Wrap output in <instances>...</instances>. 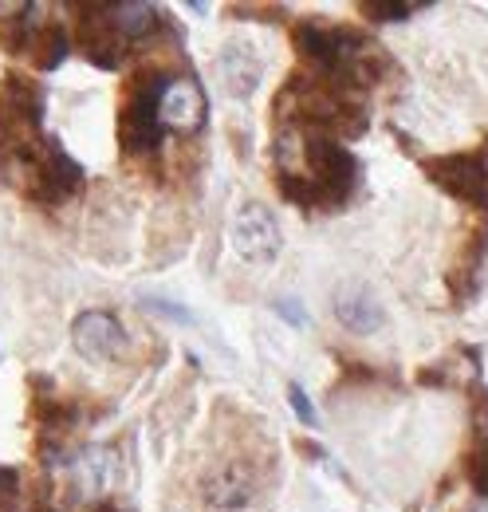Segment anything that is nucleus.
<instances>
[{"label":"nucleus","instance_id":"2eb2a0df","mask_svg":"<svg viewBox=\"0 0 488 512\" xmlns=\"http://www.w3.org/2000/svg\"><path fill=\"white\" fill-rule=\"evenodd\" d=\"M288 398H292V410H296V418L304 422V426H319V414H315V406H311V398L304 394V386L292 383L288 386Z\"/></svg>","mask_w":488,"mask_h":512},{"label":"nucleus","instance_id":"9d476101","mask_svg":"<svg viewBox=\"0 0 488 512\" xmlns=\"http://www.w3.org/2000/svg\"><path fill=\"white\" fill-rule=\"evenodd\" d=\"M205 497H209L213 505H221V509L244 505V501L252 497V481H248L244 465H225V469H217V473L205 481Z\"/></svg>","mask_w":488,"mask_h":512},{"label":"nucleus","instance_id":"f3484780","mask_svg":"<svg viewBox=\"0 0 488 512\" xmlns=\"http://www.w3.org/2000/svg\"><path fill=\"white\" fill-rule=\"evenodd\" d=\"M12 493H16V477L8 469H0V512L12 509Z\"/></svg>","mask_w":488,"mask_h":512},{"label":"nucleus","instance_id":"6e6552de","mask_svg":"<svg viewBox=\"0 0 488 512\" xmlns=\"http://www.w3.org/2000/svg\"><path fill=\"white\" fill-rule=\"evenodd\" d=\"M79 44H83V52L99 67L119 64L122 32L115 28V20H111V8H87L83 12V20H79Z\"/></svg>","mask_w":488,"mask_h":512},{"label":"nucleus","instance_id":"39448f33","mask_svg":"<svg viewBox=\"0 0 488 512\" xmlns=\"http://www.w3.org/2000/svg\"><path fill=\"white\" fill-rule=\"evenodd\" d=\"M205 115H209V103H205V91L197 79H170L158 95V119L162 127L174 130V134H197L205 127Z\"/></svg>","mask_w":488,"mask_h":512},{"label":"nucleus","instance_id":"423d86ee","mask_svg":"<svg viewBox=\"0 0 488 512\" xmlns=\"http://www.w3.org/2000/svg\"><path fill=\"white\" fill-rule=\"evenodd\" d=\"M71 343L91 363H111L126 351V331L111 312H83L71 327Z\"/></svg>","mask_w":488,"mask_h":512},{"label":"nucleus","instance_id":"0eeeda50","mask_svg":"<svg viewBox=\"0 0 488 512\" xmlns=\"http://www.w3.org/2000/svg\"><path fill=\"white\" fill-rule=\"evenodd\" d=\"M158 95L162 91H130L126 107L119 115V138L130 154H142V150H154L158 146V134H162V119H158Z\"/></svg>","mask_w":488,"mask_h":512},{"label":"nucleus","instance_id":"9b49d317","mask_svg":"<svg viewBox=\"0 0 488 512\" xmlns=\"http://www.w3.org/2000/svg\"><path fill=\"white\" fill-rule=\"evenodd\" d=\"M111 20L122 32V40H138V36H146L158 24V8L142 4V0H122V4L111 8Z\"/></svg>","mask_w":488,"mask_h":512},{"label":"nucleus","instance_id":"a211bd4d","mask_svg":"<svg viewBox=\"0 0 488 512\" xmlns=\"http://www.w3.org/2000/svg\"><path fill=\"white\" fill-rule=\"evenodd\" d=\"M477 430L485 434L488 442V394H481V402H477Z\"/></svg>","mask_w":488,"mask_h":512},{"label":"nucleus","instance_id":"20e7f679","mask_svg":"<svg viewBox=\"0 0 488 512\" xmlns=\"http://www.w3.org/2000/svg\"><path fill=\"white\" fill-rule=\"evenodd\" d=\"M426 174L441 186L445 193H453L465 205H488V170L481 158L473 154H445L426 162Z\"/></svg>","mask_w":488,"mask_h":512},{"label":"nucleus","instance_id":"dca6fc26","mask_svg":"<svg viewBox=\"0 0 488 512\" xmlns=\"http://www.w3.org/2000/svg\"><path fill=\"white\" fill-rule=\"evenodd\" d=\"M469 481H473L481 493H488V446H481L469 457Z\"/></svg>","mask_w":488,"mask_h":512},{"label":"nucleus","instance_id":"1a4fd4ad","mask_svg":"<svg viewBox=\"0 0 488 512\" xmlns=\"http://www.w3.org/2000/svg\"><path fill=\"white\" fill-rule=\"evenodd\" d=\"M335 316L347 323L351 331H374V327H382V308L370 300V292L359 288V284H347L335 296Z\"/></svg>","mask_w":488,"mask_h":512},{"label":"nucleus","instance_id":"f257e3e1","mask_svg":"<svg viewBox=\"0 0 488 512\" xmlns=\"http://www.w3.org/2000/svg\"><path fill=\"white\" fill-rule=\"evenodd\" d=\"M307 182L315 186L319 205H339L359 186V162L351 150H343L331 138H307L304 142Z\"/></svg>","mask_w":488,"mask_h":512},{"label":"nucleus","instance_id":"4468645a","mask_svg":"<svg viewBox=\"0 0 488 512\" xmlns=\"http://www.w3.org/2000/svg\"><path fill=\"white\" fill-rule=\"evenodd\" d=\"M370 20H406L410 12H422V4H366L363 8Z\"/></svg>","mask_w":488,"mask_h":512},{"label":"nucleus","instance_id":"7ed1b4c3","mask_svg":"<svg viewBox=\"0 0 488 512\" xmlns=\"http://www.w3.org/2000/svg\"><path fill=\"white\" fill-rule=\"evenodd\" d=\"M229 237H233V249L252 264H268L280 253V229H276L268 205H260V201H244L237 209Z\"/></svg>","mask_w":488,"mask_h":512},{"label":"nucleus","instance_id":"f8f14e48","mask_svg":"<svg viewBox=\"0 0 488 512\" xmlns=\"http://www.w3.org/2000/svg\"><path fill=\"white\" fill-rule=\"evenodd\" d=\"M28 52H32V64L44 67V71L60 67L63 56H67V36H63V28H56V24H44V28L32 36Z\"/></svg>","mask_w":488,"mask_h":512},{"label":"nucleus","instance_id":"6ab92c4d","mask_svg":"<svg viewBox=\"0 0 488 512\" xmlns=\"http://www.w3.org/2000/svg\"><path fill=\"white\" fill-rule=\"evenodd\" d=\"M473 512H488V497H485V501H481V505H477Z\"/></svg>","mask_w":488,"mask_h":512},{"label":"nucleus","instance_id":"ddd939ff","mask_svg":"<svg viewBox=\"0 0 488 512\" xmlns=\"http://www.w3.org/2000/svg\"><path fill=\"white\" fill-rule=\"evenodd\" d=\"M221 67H225V83H229L233 95H252V87H256V79H260L256 60H244L237 48H229V56H225Z\"/></svg>","mask_w":488,"mask_h":512},{"label":"nucleus","instance_id":"f03ea898","mask_svg":"<svg viewBox=\"0 0 488 512\" xmlns=\"http://www.w3.org/2000/svg\"><path fill=\"white\" fill-rule=\"evenodd\" d=\"M24 158V178H28V193L36 201H63L67 193L79 186L83 170L75 158H67V150L60 146V138H48L32 150L20 154Z\"/></svg>","mask_w":488,"mask_h":512}]
</instances>
